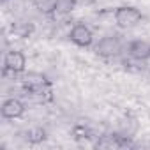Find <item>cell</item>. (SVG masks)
<instances>
[{
	"label": "cell",
	"mask_w": 150,
	"mask_h": 150,
	"mask_svg": "<svg viewBox=\"0 0 150 150\" xmlns=\"http://www.w3.org/2000/svg\"><path fill=\"white\" fill-rule=\"evenodd\" d=\"M141 18H143V14L136 7H131V6H122V7H117V11H115V21L122 28L138 25L141 21Z\"/></svg>",
	"instance_id": "1"
},
{
	"label": "cell",
	"mask_w": 150,
	"mask_h": 150,
	"mask_svg": "<svg viewBox=\"0 0 150 150\" xmlns=\"http://www.w3.org/2000/svg\"><path fill=\"white\" fill-rule=\"evenodd\" d=\"M69 39H71V42H74L80 48H90L92 42H94V34L87 25L76 23L69 32Z\"/></svg>",
	"instance_id": "2"
},
{
	"label": "cell",
	"mask_w": 150,
	"mask_h": 150,
	"mask_svg": "<svg viewBox=\"0 0 150 150\" xmlns=\"http://www.w3.org/2000/svg\"><path fill=\"white\" fill-rule=\"evenodd\" d=\"M27 67V58L21 51H7L6 58H4V72H13V74H20L23 72Z\"/></svg>",
	"instance_id": "3"
},
{
	"label": "cell",
	"mask_w": 150,
	"mask_h": 150,
	"mask_svg": "<svg viewBox=\"0 0 150 150\" xmlns=\"http://www.w3.org/2000/svg\"><path fill=\"white\" fill-rule=\"evenodd\" d=\"M122 50V44H120V39L115 37V35H108V37H103L99 41V44L96 46V53L99 57H104V58H110V57H117Z\"/></svg>",
	"instance_id": "4"
},
{
	"label": "cell",
	"mask_w": 150,
	"mask_h": 150,
	"mask_svg": "<svg viewBox=\"0 0 150 150\" xmlns=\"http://www.w3.org/2000/svg\"><path fill=\"white\" fill-rule=\"evenodd\" d=\"M0 113H2L4 118H20L25 113V104L20 99H14V97L6 99L2 108H0Z\"/></svg>",
	"instance_id": "5"
},
{
	"label": "cell",
	"mask_w": 150,
	"mask_h": 150,
	"mask_svg": "<svg viewBox=\"0 0 150 150\" xmlns=\"http://www.w3.org/2000/svg\"><path fill=\"white\" fill-rule=\"evenodd\" d=\"M129 55L136 60L150 58V42L148 41H132L129 44Z\"/></svg>",
	"instance_id": "6"
},
{
	"label": "cell",
	"mask_w": 150,
	"mask_h": 150,
	"mask_svg": "<svg viewBox=\"0 0 150 150\" xmlns=\"http://www.w3.org/2000/svg\"><path fill=\"white\" fill-rule=\"evenodd\" d=\"M129 141L127 139H122V136H117V134H108V136H103L96 146L97 148H122V146H127Z\"/></svg>",
	"instance_id": "7"
},
{
	"label": "cell",
	"mask_w": 150,
	"mask_h": 150,
	"mask_svg": "<svg viewBox=\"0 0 150 150\" xmlns=\"http://www.w3.org/2000/svg\"><path fill=\"white\" fill-rule=\"evenodd\" d=\"M11 32L16 35V37H21V39H27L34 34V25L30 21H16L13 23L11 27Z\"/></svg>",
	"instance_id": "8"
},
{
	"label": "cell",
	"mask_w": 150,
	"mask_h": 150,
	"mask_svg": "<svg viewBox=\"0 0 150 150\" xmlns=\"http://www.w3.org/2000/svg\"><path fill=\"white\" fill-rule=\"evenodd\" d=\"M34 6L42 14H53L57 13V0H34Z\"/></svg>",
	"instance_id": "9"
},
{
	"label": "cell",
	"mask_w": 150,
	"mask_h": 150,
	"mask_svg": "<svg viewBox=\"0 0 150 150\" xmlns=\"http://www.w3.org/2000/svg\"><path fill=\"white\" fill-rule=\"evenodd\" d=\"M71 134H72V138L76 139V141H85V139H88V138L92 136V131H90L85 124H78V125L72 127Z\"/></svg>",
	"instance_id": "10"
},
{
	"label": "cell",
	"mask_w": 150,
	"mask_h": 150,
	"mask_svg": "<svg viewBox=\"0 0 150 150\" xmlns=\"http://www.w3.org/2000/svg\"><path fill=\"white\" fill-rule=\"evenodd\" d=\"M25 139L28 143H41L46 139V131L42 127H35V129H30L25 132Z\"/></svg>",
	"instance_id": "11"
},
{
	"label": "cell",
	"mask_w": 150,
	"mask_h": 150,
	"mask_svg": "<svg viewBox=\"0 0 150 150\" xmlns=\"http://www.w3.org/2000/svg\"><path fill=\"white\" fill-rule=\"evenodd\" d=\"M74 7H76V0H57V13L60 14H67L74 11Z\"/></svg>",
	"instance_id": "12"
},
{
	"label": "cell",
	"mask_w": 150,
	"mask_h": 150,
	"mask_svg": "<svg viewBox=\"0 0 150 150\" xmlns=\"http://www.w3.org/2000/svg\"><path fill=\"white\" fill-rule=\"evenodd\" d=\"M2 2H7V0H2Z\"/></svg>",
	"instance_id": "13"
}]
</instances>
